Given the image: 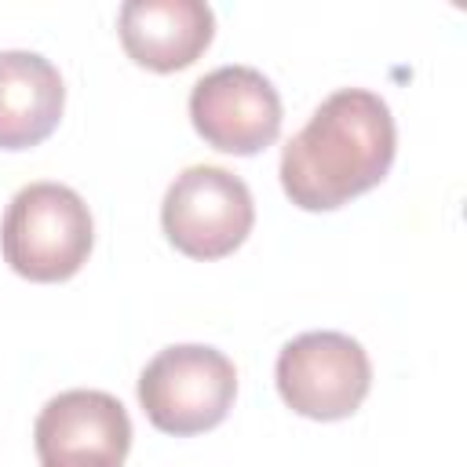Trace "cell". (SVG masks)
<instances>
[{
  "label": "cell",
  "mask_w": 467,
  "mask_h": 467,
  "mask_svg": "<svg viewBox=\"0 0 467 467\" xmlns=\"http://www.w3.org/2000/svg\"><path fill=\"white\" fill-rule=\"evenodd\" d=\"M40 467H124V463L113 456L84 452V456H51V460H40Z\"/></svg>",
  "instance_id": "30bf717a"
},
{
  "label": "cell",
  "mask_w": 467,
  "mask_h": 467,
  "mask_svg": "<svg viewBox=\"0 0 467 467\" xmlns=\"http://www.w3.org/2000/svg\"><path fill=\"white\" fill-rule=\"evenodd\" d=\"M95 223L84 197L62 182L22 186L0 223L4 263L36 285L69 281L91 255Z\"/></svg>",
  "instance_id": "7a4b0ae2"
},
{
  "label": "cell",
  "mask_w": 467,
  "mask_h": 467,
  "mask_svg": "<svg viewBox=\"0 0 467 467\" xmlns=\"http://www.w3.org/2000/svg\"><path fill=\"white\" fill-rule=\"evenodd\" d=\"M237 398L234 361L204 343L157 350L139 372V405L146 420L175 438L204 434L226 420Z\"/></svg>",
  "instance_id": "3957f363"
},
{
  "label": "cell",
  "mask_w": 467,
  "mask_h": 467,
  "mask_svg": "<svg viewBox=\"0 0 467 467\" xmlns=\"http://www.w3.org/2000/svg\"><path fill=\"white\" fill-rule=\"evenodd\" d=\"M117 33L135 66L175 73L208 51L215 11L204 0H124L117 11Z\"/></svg>",
  "instance_id": "52a82bcc"
},
{
  "label": "cell",
  "mask_w": 467,
  "mask_h": 467,
  "mask_svg": "<svg viewBox=\"0 0 467 467\" xmlns=\"http://www.w3.org/2000/svg\"><path fill=\"white\" fill-rule=\"evenodd\" d=\"M390 106L368 88L332 91L281 150V190L303 212H332L379 186L394 164Z\"/></svg>",
  "instance_id": "6da1fadb"
},
{
  "label": "cell",
  "mask_w": 467,
  "mask_h": 467,
  "mask_svg": "<svg viewBox=\"0 0 467 467\" xmlns=\"http://www.w3.org/2000/svg\"><path fill=\"white\" fill-rule=\"evenodd\" d=\"M281 401L306 420H347L361 409L372 387V361L347 332H303L288 339L274 365Z\"/></svg>",
  "instance_id": "277c9868"
},
{
  "label": "cell",
  "mask_w": 467,
  "mask_h": 467,
  "mask_svg": "<svg viewBox=\"0 0 467 467\" xmlns=\"http://www.w3.org/2000/svg\"><path fill=\"white\" fill-rule=\"evenodd\" d=\"M33 445L40 460L95 452L124 463L131 449V420L128 409L106 390H62L40 409L33 423Z\"/></svg>",
  "instance_id": "ba28073f"
},
{
  "label": "cell",
  "mask_w": 467,
  "mask_h": 467,
  "mask_svg": "<svg viewBox=\"0 0 467 467\" xmlns=\"http://www.w3.org/2000/svg\"><path fill=\"white\" fill-rule=\"evenodd\" d=\"M62 73L36 51H0V150L40 146L62 120Z\"/></svg>",
  "instance_id": "9c48e42d"
},
{
  "label": "cell",
  "mask_w": 467,
  "mask_h": 467,
  "mask_svg": "<svg viewBox=\"0 0 467 467\" xmlns=\"http://www.w3.org/2000/svg\"><path fill=\"white\" fill-rule=\"evenodd\" d=\"M281 95L255 66H219L190 91V124L219 153L252 157L281 135Z\"/></svg>",
  "instance_id": "8992f818"
},
{
  "label": "cell",
  "mask_w": 467,
  "mask_h": 467,
  "mask_svg": "<svg viewBox=\"0 0 467 467\" xmlns=\"http://www.w3.org/2000/svg\"><path fill=\"white\" fill-rule=\"evenodd\" d=\"M255 223L252 190L219 164H190L161 201L164 237L190 259H223L244 244Z\"/></svg>",
  "instance_id": "5b68a950"
}]
</instances>
